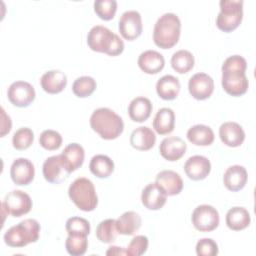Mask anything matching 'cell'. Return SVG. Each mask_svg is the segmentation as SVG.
Masks as SVG:
<instances>
[{
	"mask_svg": "<svg viewBox=\"0 0 256 256\" xmlns=\"http://www.w3.org/2000/svg\"><path fill=\"white\" fill-rule=\"evenodd\" d=\"M1 137H3L11 130L12 126L11 118L5 113V110L3 108H1Z\"/></svg>",
	"mask_w": 256,
	"mask_h": 256,
	"instance_id": "b9f144b4",
	"label": "cell"
},
{
	"mask_svg": "<svg viewBox=\"0 0 256 256\" xmlns=\"http://www.w3.org/2000/svg\"><path fill=\"white\" fill-rule=\"evenodd\" d=\"M69 198L82 211H93L98 204V197L91 180L85 177L75 179L68 189Z\"/></svg>",
	"mask_w": 256,
	"mask_h": 256,
	"instance_id": "8992f818",
	"label": "cell"
},
{
	"mask_svg": "<svg viewBox=\"0 0 256 256\" xmlns=\"http://www.w3.org/2000/svg\"><path fill=\"white\" fill-rule=\"evenodd\" d=\"M89 48L96 52L106 53L109 56H117L124 50V42L110 29L102 25H96L87 34Z\"/></svg>",
	"mask_w": 256,
	"mask_h": 256,
	"instance_id": "3957f363",
	"label": "cell"
},
{
	"mask_svg": "<svg viewBox=\"0 0 256 256\" xmlns=\"http://www.w3.org/2000/svg\"><path fill=\"white\" fill-rule=\"evenodd\" d=\"M119 32L126 40L132 41L138 38L142 33V19L141 15L136 10H129L124 12L119 20Z\"/></svg>",
	"mask_w": 256,
	"mask_h": 256,
	"instance_id": "30bf717a",
	"label": "cell"
},
{
	"mask_svg": "<svg viewBox=\"0 0 256 256\" xmlns=\"http://www.w3.org/2000/svg\"><path fill=\"white\" fill-rule=\"evenodd\" d=\"M218 252V245L211 238L200 239L196 244V254L198 256H215Z\"/></svg>",
	"mask_w": 256,
	"mask_h": 256,
	"instance_id": "60d3db41",
	"label": "cell"
},
{
	"mask_svg": "<svg viewBox=\"0 0 256 256\" xmlns=\"http://www.w3.org/2000/svg\"><path fill=\"white\" fill-rule=\"evenodd\" d=\"M167 199L166 192L156 182L149 183L144 187L141 194L142 204L149 210L161 209Z\"/></svg>",
	"mask_w": 256,
	"mask_h": 256,
	"instance_id": "2e32d148",
	"label": "cell"
},
{
	"mask_svg": "<svg viewBox=\"0 0 256 256\" xmlns=\"http://www.w3.org/2000/svg\"><path fill=\"white\" fill-rule=\"evenodd\" d=\"M186 175L195 181L205 179L211 171V163L207 157L202 155H194L187 159L184 164Z\"/></svg>",
	"mask_w": 256,
	"mask_h": 256,
	"instance_id": "9a60e30c",
	"label": "cell"
},
{
	"mask_svg": "<svg viewBox=\"0 0 256 256\" xmlns=\"http://www.w3.org/2000/svg\"><path fill=\"white\" fill-rule=\"evenodd\" d=\"M89 169L96 177L107 178L114 171V162L107 155L97 154L92 157L89 164Z\"/></svg>",
	"mask_w": 256,
	"mask_h": 256,
	"instance_id": "4dcf8cb0",
	"label": "cell"
},
{
	"mask_svg": "<svg viewBox=\"0 0 256 256\" xmlns=\"http://www.w3.org/2000/svg\"><path fill=\"white\" fill-rule=\"evenodd\" d=\"M94 11L102 20H111L117 11V2L115 0H96Z\"/></svg>",
	"mask_w": 256,
	"mask_h": 256,
	"instance_id": "74e56055",
	"label": "cell"
},
{
	"mask_svg": "<svg viewBox=\"0 0 256 256\" xmlns=\"http://www.w3.org/2000/svg\"><path fill=\"white\" fill-rule=\"evenodd\" d=\"M187 138L194 145L208 146L214 141V132L209 126L197 124L188 129Z\"/></svg>",
	"mask_w": 256,
	"mask_h": 256,
	"instance_id": "f546056e",
	"label": "cell"
},
{
	"mask_svg": "<svg viewBox=\"0 0 256 256\" xmlns=\"http://www.w3.org/2000/svg\"><path fill=\"white\" fill-rule=\"evenodd\" d=\"M62 136L59 132L51 129L44 130L39 136L40 145L49 151L57 150L62 144Z\"/></svg>",
	"mask_w": 256,
	"mask_h": 256,
	"instance_id": "f35d334b",
	"label": "cell"
},
{
	"mask_svg": "<svg viewBox=\"0 0 256 256\" xmlns=\"http://www.w3.org/2000/svg\"><path fill=\"white\" fill-rule=\"evenodd\" d=\"M2 210L13 217H21L27 214L32 208V200L30 196L21 190H13L9 192L1 204Z\"/></svg>",
	"mask_w": 256,
	"mask_h": 256,
	"instance_id": "9c48e42d",
	"label": "cell"
},
{
	"mask_svg": "<svg viewBox=\"0 0 256 256\" xmlns=\"http://www.w3.org/2000/svg\"><path fill=\"white\" fill-rule=\"evenodd\" d=\"M153 106L151 101L146 97H136L134 98L128 106V114L131 120L134 122H144L146 121L152 112Z\"/></svg>",
	"mask_w": 256,
	"mask_h": 256,
	"instance_id": "d4e9b609",
	"label": "cell"
},
{
	"mask_svg": "<svg viewBox=\"0 0 256 256\" xmlns=\"http://www.w3.org/2000/svg\"><path fill=\"white\" fill-rule=\"evenodd\" d=\"M40 236V224L35 219H25L10 227L4 234V242L10 247H24Z\"/></svg>",
	"mask_w": 256,
	"mask_h": 256,
	"instance_id": "5b68a950",
	"label": "cell"
},
{
	"mask_svg": "<svg viewBox=\"0 0 256 256\" xmlns=\"http://www.w3.org/2000/svg\"><path fill=\"white\" fill-rule=\"evenodd\" d=\"M155 182L162 187L168 196L177 195L183 189V180L181 176L172 170H163L159 172Z\"/></svg>",
	"mask_w": 256,
	"mask_h": 256,
	"instance_id": "ac0fdd59",
	"label": "cell"
},
{
	"mask_svg": "<svg viewBox=\"0 0 256 256\" xmlns=\"http://www.w3.org/2000/svg\"><path fill=\"white\" fill-rule=\"evenodd\" d=\"M251 217L247 209L239 206L232 207L226 214V224L229 229L240 231L249 226Z\"/></svg>",
	"mask_w": 256,
	"mask_h": 256,
	"instance_id": "4316f807",
	"label": "cell"
},
{
	"mask_svg": "<svg viewBox=\"0 0 256 256\" xmlns=\"http://www.w3.org/2000/svg\"><path fill=\"white\" fill-rule=\"evenodd\" d=\"M34 141V133L28 127L18 129L12 137L13 147L17 150H25L29 148Z\"/></svg>",
	"mask_w": 256,
	"mask_h": 256,
	"instance_id": "d590c367",
	"label": "cell"
},
{
	"mask_svg": "<svg viewBox=\"0 0 256 256\" xmlns=\"http://www.w3.org/2000/svg\"><path fill=\"white\" fill-rule=\"evenodd\" d=\"M156 92L163 100H173L180 92V82L172 75L161 77L156 83Z\"/></svg>",
	"mask_w": 256,
	"mask_h": 256,
	"instance_id": "484cf974",
	"label": "cell"
},
{
	"mask_svg": "<svg viewBox=\"0 0 256 256\" xmlns=\"http://www.w3.org/2000/svg\"><path fill=\"white\" fill-rule=\"evenodd\" d=\"M141 217L135 211L124 212L116 219V228L119 234L133 235L141 227Z\"/></svg>",
	"mask_w": 256,
	"mask_h": 256,
	"instance_id": "f1b7e54d",
	"label": "cell"
},
{
	"mask_svg": "<svg viewBox=\"0 0 256 256\" xmlns=\"http://www.w3.org/2000/svg\"><path fill=\"white\" fill-rule=\"evenodd\" d=\"M35 175L33 163L27 158H17L13 161L10 168V176L16 185L30 184Z\"/></svg>",
	"mask_w": 256,
	"mask_h": 256,
	"instance_id": "5bb4252c",
	"label": "cell"
},
{
	"mask_svg": "<svg viewBox=\"0 0 256 256\" xmlns=\"http://www.w3.org/2000/svg\"><path fill=\"white\" fill-rule=\"evenodd\" d=\"M181 21L174 13H165L158 18L153 30V41L162 49H170L180 38Z\"/></svg>",
	"mask_w": 256,
	"mask_h": 256,
	"instance_id": "277c9868",
	"label": "cell"
},
{
	"mask_svg": "<svg viewBox=\"0 0 256 256\" xmlns=\"http://www.w3.org/2000/svg\"><path fill=\"white\" fill-rule=\"evenodd\" d=\"M97 84L94 78L90 76L78 77L72 85L73 93L79 98H85L90 96L96 89Z\"/></svg>",
	"mask_w": 256,
	"mask_h": 256,
	"instance_id": "836d02e7",
	"label": "cell"
},
{
	"mask_svg": "<svg viewBox=\"0 0 256 256\" xmlns=\"http://www.w3.org/2000/svg\"><path fill=\"white\" fill-rule=\"evenodd\" d=\"M165 65L163 55L155 50H146L138 57L139 68L147 74H157Z\"/></svg>",
	"mask_w": 256,
	"mask_h": 256,
	"instance_id": "44dd1931",
	"label": "cell"
},
{
	"mask_svg": "<svg viewBox=\"0 0 256 256\" xmlns=\"http://www.w3.org/2000/svg\"><path fill=\"white\" fill-rule=\"evenodd\" d=\"M68 235H85L88 236L90 233V223L88 220L82 217H71L66 221L65 225Z\"/></svg>",
	"mask_w": 256,
	"mask_h": 256,
	"instance_id": "8d00e7d4",
	"label": "cell"
},
{
	"mask_svg": "<svg viewBox=\"0 0 256 256\" xmlns=\"http://www.w3.org/2000/svg\"><path fill=\"white\" fill-rule=\"evenodd\" d=\"M192 224L200 232H211L215 230L220 222L219 213L211 205L203 204L197 206L192 213Z\"/></svg>",
	"mask_w": 256,
	"mask_h": 256,
	"instance_id": "ba28073f",
	"label": "cell"
},
{
	"mask_svg": "<svg viewBox=\"0 0 256 256\" xmlns=\"http://www.w3.org/2000/svg\"><path fill=\"white\" fill-rule=\"evenodd\" d=\"M194 63V56L188 50H179L175 52L171 57L172 68L180 74H184L190 71L193 68Z\"/></svg>",
	"mask_w": 256,
	"mask_h": 256,
	"instance_id": "1f68e13d",
	"label": "cell"
},
{
	"mask_svg": "<svg viewBox=\"0 0 256 256\" xmlns=\"http://www.w3.org/2000/svg\"><path fill=\"white\" fill-rule=\"evenodd\" d=\"M246 60L240 55L229 56L222 64V87L231 96H241L248 90L249 82L245 71Z\"/></svg>",
	"mask_w": 256,
	"mask_h": 256,
	"instance_id": "6da1fadb",
	"label": "cell"
},
{
	"mask_svg": "<svg viewBox=\"0 0 256 256\" xmlns=\"http://www.w3.org/2000/svg\"><path fill=\"white\" fill-rule=\"evenodd\" d=\"M90 126L101 138L113 140L123 132L124 122L113 110L102 107L93 111L90 117Z\"/></svg>",
	"mask_w": 256,
	"mask_h": 256,
	"instance_id": "7a4b0ae2",
	"label": "cell"
},
{
	"mask_svg": "<svg viewBox=\"0 0 256 256\" xmlns=\"http://www.w3.org/2000/svg\"><path fill=\"white\" fill-rule=\"evenodd\" d=\"M155 142L156 135L154 131L147 126H140L136 128L130 135V144L136 150H150L154 146Z\"/></svg>",
	"mask_w": 256,
	"mask_h": 256,
	"instance_id": "cb8c5ba5",
	"label": "cell"
},
{
	"mask_svg": "<svg viewBox=\"0 0 256 256\" xmlns=\"http://www.w3.org/2000/svg\"><path fill=\"white\" fill-rule=\"evenodd\" d=\"M175 127V114L170 108H161L157 111L154 120L153 128L160 135L171 133Z\"/></svg>",
	"mask_w": 256,
	"mask_h": 256,
	"instance_id": "83f0119b",
	"label": "cell"
},
{
	"mask_svg": "<svg viewBox=\"0 0 256 256\" xmlns=\"http://www.w3.org/2000/svg\"><path fill=\"white\" fill-rule=\"evenodd\" d=\"M220 12L216 18L217 27L224 32H232L243 18V0H221Z\"/></svg>",
	"mask_w": 256,
	"mask_h": 256,
	"instance_id": "52a82bcc",
	"label": "cell"
},
{
	"mask_svg": "<svg viewBox=\"0 0 256 256\" xmlns=\"http://www.w3.org/2000/svg\"><path fill=\"white\" fill-rule=\"evenodd\" d=\"M7 96L13 105L17 107H27L34 101L36 93L30 83L16 81L9 86Z\"/></svg>",
	"mask_w": 256,
	"mask_h": 256,
	"instance_id": "8fae6325",
	"label": "cell"
},
{
	"mask_svg": "<svg viewBox=\"0 0 256 256\" xmlns=\"http://www.w3.org/2000/svg\"><path fill=\"white\" fill-rule=\"evenodd\" d=\"M221 141L229 147L240 146L245 139L243 128L236 122H225L219 128Z\"/></svg>",
	"mask_w": 256,
	"mask_h": 256,
	"instance_id": "d6986e66",
	"label": "cell"
},
{
	"mask_svg": "<svg viewBox=\"0 0 256 256\" xmlns=\"http://www.w3.org/2000/svg\"><path fill=\"white\" fill-rule=\"evenodd\" d=\"M115 219H105L96 228V237L102 243H112L118 236Z\"/></svg>",
	"mask_w": 256,
	"mask_h": 256,
	"instance_id": "d6a6232c",
	"label": "cell"
},
{
	"mask_svg": "<svg viewBox=\"0 0 256 256\" xmlns=\"http://www.w3.org/2000/svg\"><path fill=\"white\" fill-rule=\"evenodd\" d=\"M42 172L45 180L53 184H59L65 181L70 175L60 155L48 157L43 163Z\"/></svg>",
	"mask_w": 256,
	"mask_h": 256,
	"instance_id": "4fadbf2b",
	"label": "cell"
},
{
	"mask_svg": "<svg viewBox=\"0 0 256 256\" xmlns=\"http://www.w3.org/2000/svg\"><path fill=\"white\" fill-rule=\"evenodd\" d=\"M187 145L183 139L171 136L163 139L159 146L161 156L168 161H177L183 157L186 152Z\"/></svg>",
	"mask_w": 256,
	"mask_h": 256,
	"instance_id": "e0dca14e",
	"label": "cell"
},
{
	"mask_svg": "<svg viewBox=\"0 0 256 256\" xmlns=\"http://www.w3.org/2000/svg\"><path fill=\"white\" fill-rule=\"evenodd\" d=\"M40 84L45 92L49 94H57L63 91L66 87L67 77L65 73L60 70H50L42 75Z\"/></svg>",
	"mask_w": 256,
	"mask_h": 256,
	"instance_id": "7402d4cb",
	"label": "cell"
},
{
	"mask_svg": "<svg viewBox=\"0 0 256 256\" xmlns=\"http://www.w3.org/2000/svg\"><path fill=\"white\" fill-rule=\"evenodd\" d=\"M60 157L65 167L71 174L82 166L85 158V152L80 144L70 143L64 148L60 154Z\"/></svg>",
	"mask_w": 256,
	"mask_h": 256,
	"instance_id": "ffe728a7",
	"label": "cell"
},
{
	"mask_svg": "<svg viewBox=\"0 0 256 256\" xmlns=\"http://www.w3.org/2000/svg\"><path fill=\"white\" fill-rule=\"evenodd\" d=\"M67 252L72 256L84 255L87 251L88 240L85 235H68L65 241Z\"/></svg>",
	"mask_w": 256,
	"mask_h": 256,
	"instance_id": "e575fe53",
	"label": "cell"
},
{
	"mask_svg": "<svg viewBox=\"0 0 256 256\" xmlns=\"http://www.w3.org/2000/svg\"><path fill=\"white\" fill-rule=\"evenodd\" d=\"M188 90L193 98L205 100L209 98L214 91V81L206 73H196L189 79Z\"/></svg>",
	"mask_w": 256,
	"mask_h": 256,
	"instance_id": "7c38bea8",
	"label": "cell"
},
{
	"mask_svg": "<svg viewBox=\"0 0 256 256\" xmlns=\"http://www.w3.org/2000/svg\"><path fill=\"white\" fill-rule=\"evenodd\" d=\"M106 255H127V251L125 249H123L122 247L111 246L106 251Z\"/></svg>",
	"mask_w": 256,
	"mask_h": 256,
	"instance_id": "7bdbcfd3",
	"label": "cell"
},
{
	"mask_svg": "<svg viewBox=\"0 0 256 256\" xmlns=\"http://www.w3.org/2000/svg\"><path fill=\"white\" fill-rule=\"evenodd\" d=\"M247 171L243 166L240 165H233L228 167L223 176V182L225 187L232 192L243 189L247 182Z\"/></svg>",
	"mask_w": 256,
	"mask_h": 256,
	"instance_id": "603a6c76",
	"label": "cell"
},
{
	"mask_svg": "<svg viewBox=\"0 0 256 256\" xmlns=\"http://www.w3.org/2000/svg\"><path fill=\"white\" fill-rule=\"evenodd\" d=\"M148 244H149V241L146 236L144 235L135 236L128 244V247L126 249L127 255L129 256L143 255L147 251Z\"/></svg>",
	"mask_w": 256,
	"mask_h": 256,
	"instance_id": "ab89813d",
	"label": "cell"
}]
</instances>
